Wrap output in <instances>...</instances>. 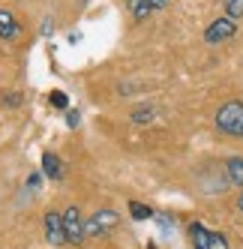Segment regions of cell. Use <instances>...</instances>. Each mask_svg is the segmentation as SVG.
<instances>
[{
	"instance_id": "6da1fadb",
	"label": "cell",
	"mask_w": 243,
	"mask_h": 249,
	"mask_svg": "<svg viewBox=\"0 0 243 249\" xmlns=\"http://www.w3.org/2000/svg\"><path fill=\"white\" fill-rule=\"evenodd\" d=\"M213 123L222 135H231V138H243V102L240 99H228L222 102L216 114H213Z\"/></svg>"
},
{
	"instance_id": "7a4b0ae2",
	"label": "cell",
	"mask_w": 243,
	"mask_h": 249,
	"mask_svg": "<svg viewBox=\"0 0 243 249\" xmlns=\"http://www.w3.org/2000/svg\"><path fill=\"white\" fill-rule=\"evenodd\" d=\"M63 228H66V243L81 246L84 240H87V216L81 213V207L69 204L63 210Z\"/></svg>"
},
{
	"instance_id": "3957f363",
	"label": "cell",
	"mask_w": 243,
	"mask_h": 249,
	"mask_svg": "<svg viewBox=\"0 0 243 249\" xmlns=\"http://www.w3.org/2000/svg\"><path fill=\"white\" fill-rule=\"evenodd\" d=\"M189 240L192 249H228V237L222 231H210L201 222H189Z\"/></svg>"
},
{
	"instance_id": "277c9868",
	"label": "cell",
	"mask_w": 243,
	"mask_h": 249,
	"mask_svg": "<svg viewBox=\"0 0 243 249\" xmlns=\"http://www.w3.org/2000/svg\"><path fill=\"white\" fill-rule=\"evenodd\" d=\"M204 42L207 45H219V42H228V39H234L237 36V21L234 18H228V15H222V18H216V21H210L204 27Z\"/></svg>"
},
{
	"instance_id": "5b68a950",
	"label": "cell",
	"mask_w": 243,
	"mask_h": 249,
	"mask_svg": "<svg viewBox=\"0 0 243 249\" xmlns=\"http://www.w3.org/2000/svg\"><path fill=\"white\" fill-rule=\"evenodd\" d=\"M117 225H120L117 210H111V207L96 210L93 216H87V237H105V234H111Z\"/></svg>"
},
{
	"instance_id": "8992f818",
	"label": "cell",
	"mask_w": 243,
	"mask_h": 249,
	"mask_svg": "<svg viewBox=\"0 0 243 249\" xmlns=\"http://www.w3.org/2000/svg\"><path fill=\"white\" fill-rule=\"evenodd\" d=\"M42 225H45V240H48L51 246H63V243H66L63 210H48V213H45V219H42Z\"/></svg>"
},
{
	"instance_id": "52a82bcc",
	"label": "cell",
	"mask_w": 243,
	"mask_h": 249,
	"mask_svg": "<svg viewBox=\"0 0 243 249\" xmlns=\"http://www.w3.org/2000/svg\"><path fill=\"white\" fill-rule=\"evenodd\" d=\"M21 33H24V27L18 21V15L12 9H0V39L3 42H18Z\"/></svg>"
},
{
	"instance_id": "ba28073f",
	"label": "cell",
	"mask_w": 243,
	"mask_h": 249,
	"mask_svg": "<svg viewBox=\"0 0 243 249\" xmlns=\"http://www.w3.org/2000/svg\"><path fill=\"white\" fill-rule=\"evenodd\" d=\"M129 15L135 21H147L153 12H159V9H165L168 6V0H129Z\"/></svg>"
},
{
	"instance_id": "9c48e42d",
	"label": "cell",
	"mask_w": 243,
	"mask_h": 249,
	"mask_svg": "<svg viewBox=\"0 0 243 249\" xmlns=\"http://www.w3.org/2000/svg\"><path fill=\"white\" fill-rule=\"evenodd\" d=\"M225 180L231 186L243 189V156H228L225 159Z\"/></svg>"
},
{
	"instance_id": "30bf717a",
	"label": "cell",
	"mask_w": 243,
	"mask_h": 249,
	"mask_svg": "<svg viewBox=\"0 0 243 249\" xmlns=\"http://www.w3.org/2000/svg\"><path fill=\"white\" fill-rule=\"evenodd\" d=\"M42 174L51 177V180H60V177H63V162H60V156L42 153Z\"/></svg>"
},
{
	"instance_id": "8fae6325",
	"label": "cell",
	"mask_w": 243,
	"mask_h": 249,
	"mask_svg": "<svg viewBox=\"0 0 243 249\" xmlns=\"http://www.w3.org/2000/svg\"><path fill=\"white\" fill-rule=\"evenodd\" d=\"M129 120L135 123V126H147V123L156 120V108L153 105H135V108L129 111Z\"/></svg>"
},
{
	"instance_id": "7c38bea8",
	"label": "cell",
	"mask_w": 243,
	"mask_h": 249,
	"mask_svg": "<svg viewBox=\"0 0 243 249\" xmlns=\"http://www.w3.org/2000/svg\"><path fill=\"white\" fill-rule=\"evenodd\" d=\"M129 216L138 219V222H144V219L153 216V210H150L147 204H141V201H129Z\"/></svg>"
},
{
	"instance_id": "4fadbf2b",
	"label": "cell",
	"mask_w": 243,
	"mask_h": 249,
	"mask_svg": "<svg viewBox=\"0 0 243 249\" xmlns=\"http://www.w3.org/2000/svg\"><path fill=\"white\" fill-rule=\"evenodd\" d=\"M222 6H225V15L234 21L243 18V0H222Z\"/></svg>"
},
{
	"instance_id": "5bb4252c",
	"label": "cell",
	"mask_w": 243,
	"mask_h": 249,
	"mask_svg": "<svg viewBox=\"0 0 243 249\" xmlns=\"http://www.w3.org/2000/svg\"><path fill=\"white\" fill-rule=\"evenodd\" d=\"M48 105H51V108H57V111H63V108H69V96L63 90H54V93L48 96Z\"/></svg>"
},
{
	"instance_id": "9a60e30c",
	"label": "cell",
	"mask_w": 243,
	"mask_h": 249,
	"mask_svg": "<svg viewBox=\"0 0 243 249\" xmlns=\"http://www.w3.org/2000/svg\"><path fill=\"white\" fill-rule=\"evenodd\" d=\"M66 123H69V126L75 129L78 123H81V114H78V111H69V114H66Z\"/></svg>"
},
{
	"instance_id": "2e32d148",
	"label": "cell",
	"mask_w": 243,
	"mask_h": 249,
	"mask_svg": "<svg viewBox=\"0 0 243 249\" xmlns=\"http://www.w3.org/2000/svg\"><path fill=\"white\" fill-rule=\"evenodd\" d=\"M39 183H42L39 174H30V177H27V186H39Z\"/></svg>"
},
{
	"instance_id": "e0dca14e",
	"label": "cell",
	"mask_w": 243,
	"mask_h": 249,
	"mask_svg": "<svg viewBox=\"0 0 243 249\" xmlns=\"http://www.w3.org/2000/svg\"><path fill=\"white\" fill-rule=\"evenodd\" d=\"M237 210H240V213H243V192H240V195H237Z\"/></svg>"
}]
</instances>
